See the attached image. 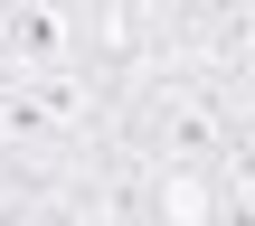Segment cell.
I'll use <instances>...</instances> for the list:
<instances>
[{"label":"cell","instance_id":"6da1fadb","mask_svg":"<svg viewBox=\"0 0 255 226\" xmlns=\"http://www.w3.org/2000/svg\"><path fill=\"white\" fill-rule=\"evenodd\" d=\"M114 151L142 160V170H170L189 189H218L237 170V104H227L218 75H199V66L170 57V66H151L114 104Z\"/></svg>","mask_w":255,"mask_h":226}]
</instances>
